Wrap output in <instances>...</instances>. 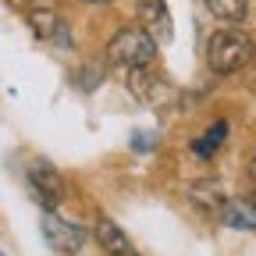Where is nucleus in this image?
<instances>
[{
  "mask_svg": "<svg viewBox=\"0 0 256 256\" xmlns=\"http://www.w3.org/2000/svg\"><path fill=\"white\" fill-rule=\"evenodd\" d=\"M28 28L36 32L43 43H54V46H60V50L75 46V43H72V28H68V22H64L57 11H50V8L28 11Z\"/></svg>",
  "mask_w": 256,
  "mask_h": 256,
  "instance_id": "obj_6",
  "label": "nucleus"
},
{
  "mask_svg": "<svg viewBox=\"0 0 256 256\" xmlns=\"http://www.w3.org/2000/svg\"><path fill=\"white\" fill-rule=\"evenodd\" d=\"M224 136H228V121H214V124H210V132H206L203 139L192 142V153H196L200 160L214 156V153H217V146L224 142Z\"/></svg>",
  "mask_w": 256,
  "mask_h": 256,
  "instance_id": "obj_12",
  "label": "nucleus"
},
{
  "mask_svg": "<svg viewBox=\"0 0 256 256\" xmlns=\"http://www.w3.org/2000/svg\"><path fill=\"white\" fill-rule=\"evenodd\" d=\"M206 11L220 22H228V25H238L249 18V8H246V0H206Z\"/></svg>",
  "mask_w": 256,
  "mask_h": 256,
  "instance_id": "obj_11",
  "label": "nucleus"
},
{
  "mask_svg": "<svg viewBox=\"0 0 256 256\" xmlns=\"http://www.w3.org/2000/svg\"><path fill=\"white\" fill-rule=\"evenodd\" d=\"M82 4H107V0H82Z\"/></svg>",
  "mask_w": 256,
  "mask_h": 256,
  "instance_id": "obj_14",
  "label": "nucleus"
},
{
  "mask_svg": "<svg viewBox=\"0 0 256 256\" xmlns=\"http://www.w3.org/2000/svg\"><path fill=\"white\" fill-rule=\"evenodd\" d=\"M249 203H252V206H256V192H252V200H249Z\"/></svg>",
  "mask_w": 256,
  "mask_h": 256,
  "instance_id": "obj_15",
  "label": "nucleus"
},
{
  "mask_svg": "<svg viewBox=\"0 0 256 256\" xmlns=\"http://www.w3.org/2000/svg\"><path fill=\"white\" fill-rule=\"evenodd\" d=\"M28 188L46 210H54L64 200V174L50 164V160H32L28 164Z\"/></svg>",
  "mask_w": 256,
  "mask_h": 256,
  "instance_id": "obj_3",
  "label": "nucleus"
},
{
  "mask_svg": "<svg viewBox=\"0 0 256 256\" xmlns=\"http://www.w3.org/2000/svg\"><path fill=\"white\" fill-rule=\"evenodd\" d=\"M139 14H142L146 32H150L156 43H168L171 40V18H168L164 0H139Z\"/></svg>",
  "mask_w": 256,
  "mask_h": 256,
  "instance_id": "obj_9",
  "label": "nucleus"
},
{
  "mask_svg": "<svg viewBox=\"0 0 256 256\" xmlns=\"http://www.w3.org/2000/svg\"><path fill=\"white\" fill-rule=\"evenodd\" d=\"M128 86H132V92L139 96L142 104H150V107H164L168 100H174L171 82L160 75L153 64H146V68H132V78H128Z\"/></svg>",
  "mask_w": 256,
  "mask_h": 256,
  "instance_id": "obj_4",
  "label": "nucleus"
},
{
  "mask_svg": "<svg viewBox=\"0 0 256 256\" xmlns=\"http://www.w3.org/2000/svg\"><path fill=\"white\" fill-rule=\"evenodd\" d=\"M249 178H252V182H256V156H252V160H249Z\"/></svg>",
  "mask_w": 256,
  "mask_h": 256,
  "instance_id": "obj_13",
  "label": "nucleus"
},
{
  "mask_svg": "<svg viewBox=\"0 0 256 256\" xmlns=\"http://www.w3.org/2000/svg\"><path fill=\"white\" fill-rule=\"evenodd\" d=\"M156 46L160 43L146 28H121L107 43V60L114 68H146V64H156Z\"/></svg>",
  "mask_w": 256,
  "mask_h": 256,
  "instance_id": "obj_2",
  "label": "nucleus"
},
{
  "mask_svg": "<svg viewBox=\"0 0 256 256\" xmlns=\"http://www.w3.org/2000/svg\"><path fill=\"white\" fill-rule=\"evenodd\" d=\"M92 242L100 246L107 256H142L132 242H128V235L118 228V224L110 220V217H96V224H92Z\"/></svg>",
  "mask_w": 256,
  "mask_h": 256,
  "instance_id": "obj_7",
  "label": "nucleus"
},
{
  "mask_svg": "<svg viewBox=\"0 0 256 256\" xmlns=\"http://www.w3.org/2000/svg\"><path fill=\"white\" fill-rule=\"evenodd\" d=\"M188 203L196 206V210H203V214H220L224 203H228V192H224L220 182H214V178L192 182V185H188Z\"/></svg>",
  "mask_w": 256,
  "mask_h": 256,
  "instance_id": "obj_8",
  "label": "nucleus"
},
{
  "mask_svg": "<svg viewBox=\"0 0 256 256\" xmlns=\"http://www.w3.org/2000/svg\"><path fill=\"white\" fill-rule=\"evenodd\" d=\"M252 60V40L238 28H220L206 43V64L214 75H235Z\"/></svg>",
  "mask_w": 256,
  "mask_h": 256,
  "instance_id": "obj_1",
  "label": "nucleus"
},
{
  "mask_svg": "<svg viewBox=\"0 0 256 256\" xmlns=\"http://www.w3.org/2000/svg\"><path fill=\"white\" fill-rule=\"evenodd\" d=\"M220 220L235 232H256V206L249 200H228L220 210Z\"/></svg>",
  "mask_w": 256,
  "mask_h": 256,
  "instance_id": "obj_10",
  "label": "nucleus"
},
{
  "mask_svg": "<svg viewBox=\"0 0 256 256\" xmlns=\"http://www.w3.org/2000/svg\"><path fill=\"white\" fill-rule=\"evenodd\" d=\"M0 256H4V252H0Z\"/></svg>",
  "mask_w": 256,
  "mask_h": 256,
  "instance_id": "obj_16",
  "label": "nucleus"
},
{
  "mask_svg": "<svg viewBox=\"0 0 256 256\" xmlns=\"http://www.w3.org/2000/svg\"><path fill=\"white\" fill-rule=\"evenodd\" d=\"M40 228H43V238H46L57 252H78V249L89 242V235H86L82 228H75V224H68V220H60L54 210L43 214Z\"/></svg>",
  "mask_w": 256,
  "mask_h": 256,
  "instance_id": "obj_5",
  "label": "nucleus"
}]
</instances>
